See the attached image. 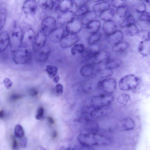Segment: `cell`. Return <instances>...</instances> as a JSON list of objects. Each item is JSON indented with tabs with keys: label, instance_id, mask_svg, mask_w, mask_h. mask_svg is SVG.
Wrapping results in <instances>:
<instances>
[{
	"label": "cell",
	"instance_id": "33",
	"mask_svg": "<svg viewBox=\"0 0 150 150\" xmlns=\"http://www.w3.org/2000/svg\"><path fill=\"white\" fill-rule=\"evenodd\" d=\"M125 34L127 36H131L137 35L139 30L135 24L130 25L126 27Z\"/></svg>",
	"mask_w": 150,
	"mask_h": 150
},
{
	"label": "cell",
	"instance_id": "28",
	"mask_svg": "<svg viewBox=\"0 0 150 150\" xmlns=\"http://www.w3.org/2000/svg\"><path fill=\"white\" fill-rule=\"evenodd\" d=\"M38 4L43 10L49 11L53 9L54 1V0H38Z\"/></svg>",
	"mask_w": 150,
	"mask_h": 150
},
{
	"label": "cell",
	"instance_id": "20",
	"mask_svg": "<svg viewBox=\"0 0 150 150\" xmlns=\"http://www.w3.org/2000/svg\"><path fill=\"white\" fill-rule=\"evenodd\" d=\"M110 53L107 51H102L97 52L92 58L93 63L98 64L108 59Z\"/></svg>",
	"mask_w": 150,
	"mask_h": 150
},
{
	"label": "cell",
	"instance_id": "19",
	"mask_svg": "<svg viewBox=\"0 0 150 150\" xmlns=\"http://www.w3.org/2000/svg\"><path fill=\"white\" fill-rule=\"evenodd\" d=\"M124 38L123 32L120 30H116L113 33L108 36L107 41L109 44L113 45L122 41Z\"/></svg>",
	"mask_w": 150,
	"mask_h": 150
},
{
	"label": "cell",
	"instance_id": "12",
	"mask_svg": "<svg viewBox=\"0 0 150 150\" xmlns=\"http://www.w3.org/2000/svg\"><path fill=\"white\" fill-rule=\"evenodd\" d=\"M38 7V4L35 0H26L23 3L22 10L25 14L34 16L37 12Z\"/></svg>",
	"mask_w": 150,
	"mask_h": 150
},
{
	"label": "cell",
	"instance_id": "13",
	"mask_svg": "<svg viewBox=\"0 0 150 150\" xmlns=\"http://www.w3.org/2000/svg\"><path fill=\"white\" fill-rule=\"evenodd\" d=\"M51 53V48L48 45L44 46L35 53V58L40 62H44L47 60Z\"/></svg>",
	"mask_w": 150,
	"mask_h": 150
},
{
	"label": "cell",
	"instance_id": "11",
	"mask_svg": "<svg viewBox=\"0 0 150 150\" xmlns=\"http://www.w3.org/2000/svg\"><path fill=\"white\" fill-rule=\"evenodd\" d=\"M47 36L41 29L36 34L35 40L32 46L34 53L38 51L46 44Z\"/></svg>",
	"mask_w": 150,
	"mask_h": 150
},
{
	"label": "cell",
	"instance_id": "54",
	"mask_svg": "<svg viewBox=\"0 0 150 150\" xmlns=\"http://www.w3.org/2000/svg\"><path fill=\"white\" fill-rule=\"evenodd\" d=\"M10 98L12 100H16L19 99L21 98V96L18 95L13 94L11 95Z\"/></svg>",
	"mask_w": 150,
	"mask_h": 150
},
{
	"label": "cell",
	"instance_id": "29",
	"mask_svg": "<svg viewBox=\"0 0 150 150\" xmlns=\"http://www.w3.org/2000/svg\"><path fill=\"white\" fill-rule=\"evenodd\" d=\"M115 11L113 8H109L101 12L100 15V19L106 21L110 20L114 16Z\"/></svg>",
	"mask_w": 150,
	"mask_h": 150
},
{
	"label": "cell",
	"instance_id": "30",
	"mask_svg": "<svg viewBox=\"0 0 150 150\" xmlns=\"http://www.w3.org/2000/svg\"><path fill=\"white\" fill-rule=\"evenodd\" d=\"M110 4L107 1L96 4L93 7V11L96 12H102L110 8Z\"/></svg>",
	"mask_w": 150,
	"mask_h": 150
},
{
	"label": "cell",
	"instance_id": "57",
	"mask_svg": "<svg viewBox=\"0 0 150 150\" xmlns=\"http://www.w3.org/2000/svg\"><path fill=\"white\" fill-rule=\"evenodd\" d=\"M49 123L51 124L54 123V121L52 117H49L47 118Z\"/></svg>",
	"mask_w": 150,
	"mask_h": 150
},
{
	"label": "cell",
	"instance_id": "40",
	"mask_svg": "<svg viewBox=\"0 0 150 150\" xmlns=\"http://www.w3.org/2000/svg\"><path fill=\"white\" fill-rule=\"evenodd\" d=\"M128 10L127 6L124 5L117 8L116 11V15L120 18H124L127 15Z\"/></svg>",
	"mask_w": 150,
	"mask_h": 150
},
{
	"label": "cell",
	"instance_id": "34",
	"mask_svg": "<svg viewBox=\"0 0 150 150\" xmlns=\"http://www.w3.org/2000/svg\"><path fill=\"white\" fill-rule=\"evenodd\" d=\"M122 63L121 60L119 59H111L106 62L105 67L112 70L120 67Z\"/></svg>",
	"mask_w": 150,
	"mask_h": 150
},
{
	"label": "cell",
	"instance_id": "48",
	"mask_svg": "<svg viewBox=\"0 0 150 150\" xmlns=\"http://www.w3.org/2000/svg\"><path fill=\"white\" fill-rule=\"evenodd\" d=\"M44 113V108L42 107H40L38 110L35 116V118L37 120H40L43 117Z\"/></svg>",
	"mask_w": 150,
	"mask_h": 150
},
{
	"label": "cell",
	"instance_id": "46",
	"mask_svg": "<svg viewBox=\"0 0 150 150\" xmlns=\"http://www.w3.org/2000/svg\"><path fill=\"white\" fill-rule=\"evenodd\" d=\"M127 0H112L111 5L114 7L117 8L124 5Z\"/></svg>",
	"mask_w": 150,
	"mask_h": 150
},
{
	"label": "cell",
	"instance_id": "36",
	"mask_svg": "<svg viewBox=\"0 0 150 150\" xmlns=\"http://www.w3.org/2000/svg\"><path fill=\"white\" fill-rule=\"evenodd\" d=\"M102 36L101 33L99 31L92 33L88 39V42L90 45L96 43L100 39Z\"/></svg>",
	"mask_w": 150,
	"mask_h": 150
},
{
	"label": "cell",
	"instance_id": "56",
	"mask_svg": "<svg viewBox=\"0 0 150 150\" xmlns=\"http://www.w3.org/2000/svg\"><path fill=\"white\" fill-rule=\"evenodd\" d=\"M59 76L57 75L53 78V81L54 83H57L59 80Z\"/></svg>",
	"mask_w": 150,
	"mask_h": 150
},
{
	"label": "cell",
	"instance_id": "43",
	"mask_svg": "<svg viewBox=\"0 0 150 150\" xmlns=\"http://www.w3.org/2000/svg\"><path fill=\"white\" fill-rule=\"evenodd\" d=\"M137 35L144 40L150 39V32L148 29H141L139 30Z\"/></svg>",
	"mask_w": 150,
	"mask_h": 150
},
{
	"label": "cell",
	"instance_id": "18",
	"mask_svg": "<svg viewBox=\"0 0 150 150\" xmlns=\"http://www.w3.org/2000/svg\"><path fill=\"white\" fill-rule=\"evenodd\" d=\"M65 35V29L63 26L57 27L48 36L50 41L52 43L59 42Z\"/></svg>",
	"mask_w": 150,
	"mask_h": 150
},
{
	"label": "cell",
	"instance_id": "61",
	"mask_svg": "<svg viewBox=\"0 0 150 150\" xmlns=\"http://www.w3.org/2000/svg\"><path fill=\"white\" fill-rule=\"evenodd\" d=\"M55 1L57 2V3H59V2L60 1H62V0H55Z\"/></svg>",
	"mask_w": 150,
	"mask_h": 150
},
{
	"label": "cell",
	"instance_id": "9",
	"mask_svg": "<svg viewBox=\"0 0 150 150\" xmlns=\"http://www.w3.org/2000/svg\"><path fill=\"white\" fill-rule=\"evenodd\" d=\"M79 40L77 34L67 33L65 34L60 41V45L63 48H68L76 43Z\"/></svg>",
	"mask_w": 150,
	"mask_h": 150
},
{
	"label": "cell",
	"instance_id": "39",
	"mask_svg": "<svg viewBox=\"0 0 150 150\" xmlns=\"http://www.w3.org/2000/svg\"><path fill=\"white\" fill-rule=\"evenodd\" d=\"M135 20L133 16L130 14L126 17L122 21L120 26L122 28H125L133 24H135Z\"/></svg>",
	"mask_w": 150,
	"mask_h": 150
},
{
	"label": "cell",
	"instance_id": "15",
	"mask_svg": "<svg viewBox=\"0 0 150 150\" xmlns=\"http://www.w3.org/2000/svg\"><path fill=\"white\" fill-rule=\"evenodd\" d=\"M75 14L72 11L61 12L58 15L56 19L57 23L60 26L66 25L75 18Z\"/></svg>",
	"mask_w": 150,
	"mask_h": 150
},
{
	"label": "cell",
	"instance_id": "51",
	"mask_svg": "<svg viewBox=\"0 0 150 150\" xmlns=\"http://www.w3.org/2000/svg\"><path fill=\"white\" fill-rule=\"evenodd\" d=\"M55 89L56 93L59 94H62L63 91V87L62 85L60 83H58L55 87Z\"/></svg>",
	"mask_w": 150,
	"mask_h": 150
},
{
	"label": "cell",
	"instance_id": "1",
	"mask_svg": "<svg viewBox=\"0 0 150 150\" xmlns=\"http://www.w3.org/2000/svg\"><path fill=\"white\" fill-rule=\"evenodd\" d=\"M78 140L83 146L91 149H94L93 146H108L112 142L109 137L93 132L81 134Z\"/></svg>",
	"mask_w": 150,
	"mask_h": 150
},
{
	"label": "cell",
	"instance_id": "7",
	"mask_svg": "<svg viewBox=\"0 0 150 150\" xmlns=\"http://www.w3.org/2000/svg\"><path fill=\"white\" fill-rule=\"evenodd\" d=\"M57 24L56 19L54 17L51 16H47L42 22L41 29L48 36L57 28Z\"/></svg>",
	"mask_w": 150,
	"mask_h": 150
},
{
	"label": "cell",
	"instance_id": "60",
	"mask_svg": "<svg viewBox=\"0 0 150 150\" xmlns=\"http://www.w3.org/2000/svg\"><path fill=\"white\" fill-rule=\"evenodd\" d=\"M92 2H98L101 0H90Z\"/></svg>",
	"mask_w": 150,
	"mask_h": 150
},
{
	"label": "cell",
	"instance_id": "21",
	"mask_svg": "<svg viewBox=\"0 0 150 150\" xmlns=\"http://www.w3.org/2000/svg\"><path fill=\"white\" fill-rule=\"evenodd\" d=\"M100 47L98 45L94 44L91 45L85 49L81 54L82 57L86 58H92L94 55L98 52Z\"/></svg>",
	"mask_w": 150,
	"mask_h": 150
},
{
	"label": "cell",
	"instance_id": "47",
	"mask_svg": "<svg viewBox=\"0 0 150 150\" xmlns=\"http://www.w3.org/2000/svg\"><path fill=\"white\" fill-rule=\"evenodd\" d=\"M150 19V13L146 12H145L141 14L139 18V20L141 21L149 22Z\"/></svg>",
	"mask_w": 150,
	"mask_h": 150
},
{
	"label": "cell",
	"instance_id": "22",
	"mask_svg": "<svg viewBox=\"0 0 150 150\" xmlns=\"http://www.w3.org/2000/svg\"><path fill=\"white\" fill-rule=\"evenodd\" d=\"M10 37L9 33L4 31L0 33V52L4 51L10 45Z\"/></svg>",
	"mask_w": 150,
	"mask_h": 150
},
{
	"label": "cell",
	"instance_id": "10",
	"mask_svg": "<svg viewBox=\"0 0 150 150\" xmlns=\"http://www.w3.org/2000/svg\"><path fill=\"white\" fill-rule=\"evenodd\" d=\"M81 19L74 18L66 25L65 30L67 33L77 34L82 28Z\"/></svg>",
	"mask_w": 150,
	"mask_h": 150
},
{
	"label": "cell",
	"instance_id": "42",
	"mask_svg": "<svg viewBox=\"0 0 150 150\" xmlns=\"http://www.w3.org/2000/svg\"><path fill=\"white\" fill-rule=\"evenodd\" d=\"M89 7L86 4L79 7L74 13L75 16H83L89 11Z\"/></svg>",
	"mask_w": 150,
	"mask_h": 150
},
{
	"label": "cell",
	"instance_id": "32",
	"mask_svg": "<svg viewBox=\"0 0 150 150\" xmlns=\"http://www.w3.org/2000/svg\"><path fill=\"white\" fill-rule=\"evenodd\" d=\"M129 44L126 41H122L113 45L112 50L115 52H120L124 51L129 47Z\"/></svg>",
	"mask_w": 150,
	"mask_h": 150
},
{
	"label": "cell",
	"instance_id": "17",
	"mask_svg": "<svg viewBox=\"0 0 150 150\" xmlns=\"http://www.w3.org/2000/svg\"><path fill=\"white\" fill-rule=\"evenodd\" d=\"M96 65L92 63L83 65L80 70V74L83 76L86 77H90L98 73L99 69L97 68Z\"/></svg>",
	"mask_w": 150,
	"mask_h": 150
},
{
	"label": "cell",
	"instance_id": "63",
	"mask_svg": "<svg viewBox=\"0 0 150 150\" xmlns=\"http://www.w3.org/2000/svg\"><path fill=\"white\" fill-rule=\"evenodd\" d=\"M103 0L104 1H109V0Z\"/></svg>",
	"mask_w": 150,
	"mask_h": 150
},
{
	"label": "cell",
	"instance_id": "24",
	"mask_svg": "<svg viewBox=\"0 0 150 150\" xmlns=\"http://www.w3.org/2000/svg\"><path fill=\"white\" fill-rule=\"evenodd\" d=\"M138 50L139 54L144 57L149 55L150 53V39L141 42L138 45Z\"/></svg>",
	"mask_w": 150,
	"mask_h": 150
},
{
	"label": "cell",
	"instance_id": "6",
	"mask_svg": "<svg viewBox=\"0 0 150 150\" xmlns=\"http://www.w3.org/2000/svg\"><path fill=\"white\" fill-rule=\"evenodd\" d=\"M116 85V82L115 79L106 78L99 81L97 84V87L106 94H110L115 91Z\"/></svg>",
	"mask_w": 150,
	"mask_h": 150
},
{
	"label": "cell",
	"instance_id": "14",
	"mask_svg": "<svg viewBox=\"0 0 150 150\" xmlns=\"http://www.w3.org/2000/svg\"><path fill=\"white\" fill-rule=\"evenodd\" d=\"M135 127V123L134 120L130 117H127L119 120L117 127L119 130L124 131L132 130Z\"/></svg>",
	"mask_w": 150,
	"mask_h": 150
},
{
	"label": "cell",
	"instance_id": "26",
	"mask_svg": "<svg viewBox=\"0 0 150 150\" xmlns=\"http://www.w3.org/2000/svg\"><path fill=\"white\" fill-rule=\"evenodd\" d=\"M101 24L99 21L94 20L86 25L85 29L88 32L92 34L98 31Z\"/></svg>",
	"mask_w": 150,
	"mask_h": 150
},
{
	"label": "cell",
	"instance_id": "44",
	"mask_svg": "<svg viewBox=\"0 0 150 150\" xmlns=\"http://www.w3.org/2000/svg\"><path fill=\"white\" fill-rule=\"evenodd\" d=\"M15 135L16 137L21 138L24 135V132L22 126L19 125H16L14 129Z\"/></svg>",
	"mask_w": 150,
	"mask_h": 150
},
{
	"label": "cell",
	"instance_id": "25",
	"mask_svg": "<svg viewBox=\"0 0 150 150\" xmlns=\"http://www.w3.org/2000/svg\"><path fill=\"white\" fill-rule=\"evenodd\" d=\"M73 5V0H62L58 3L57 8L61 12H64L71 10Z\"/></svg>",
	"mask_w": 150,
	"mask_h": 150
},
{
	"label": "cell",
	"instance_id": "23",
	"mask_svg": "<svg viewBox=\"0 0 150 150\" xmlns=\"http://www.w3.org/2000/svg\"><path fill=\"white\" fill-rule=\"evenodd\" d=\"M103 30L108 36L117 30V26L115 22L111 20L105 21L102 26Z\"/></svg>",
	"mask_w": 150,
	"mask_h": 150
},
{
	"label": "cell",
	"instance_id": "53",
	"mask_svg": "<svg viewBox=\"0 0 150 150\" xmlns=\"http://www.w3.org/2000/svg\"><path fill=\"white\" fill-rule=\"evenodd\" d=\"M29 94L32 97L36 96L38 94V92L36 89L32 88L30 90Z\"/></svg>",
	"mask_w": 150,
	"mask_h": 150
},
{
	"label": "cell",
	"instance_id": "3",
	"mask_svg": "<svg viewBox=\"0 0 150 150\" xmlns=\"http://www.w3.org/2000/svg\"><path fill=\"white\" fill-rule=\"evenodd\" d=\"M140 83V79L138 76L129 74L122 78L119 80L118 85L121 90L128 91L136 88Z\"/></svg>",
	"mask_w": 150,
	"mask_h": 150
},
{
	"label": "cell",
	"instance_id": "16",
	"mask_svg": "<svg viewBox=\"0 0 150 150\" xmlns=\"http://www.w3.org/2000/svg\"><path fill=\"white\" fill-rule=\"evenodd\" d=\"M112 108L109 105L94 108L90 112V115L94 118H98L106 116L111 113Z\"/></svg>",
	"mask_w": 150,
	"mask_h": 150
},
{
	"label": "cell",
	"instance_id": "58",
	"mask_svg": "<svg viewBox=\"0 0 150 150\" xmlns=\"http://www.w3.org/2000/svg\"><path fill=\"white\" fill-rule=\"evenodd\" d=\"M4 116V114L3 110H0V118H3Z\"/></svg>",
	"mask_w": 150,
	"mask_h": 150
},
{
	"label": "cell",
	"instance_id": "49",
	"mask_svg": "<svg viewBox=\"0 0 150 150\" xmlns=\"http://www.w3.org/2000/svg\"><path fill=\"white\" fill-rule=\"evenodd\" d=\"M73 3L76 6H80L86 4L90 0H73Z\"/></svg>",
	"mask_w": 150,
	"mask_h": 150
},
{
	"label": "cell",
	"instance_id": "62",
	"mask_svg": "<svg viewBox=\"0 0 150 150\" xmlns=\"http://www.w3.org/2000/svg\"><path fill=\"white\" fill-rule=\"evenodd\" d=\"M146 2L148 3H150V0H145Z\"/></svg>",
	"mask_w": 150,
	"mask_h": 150
},
{
	"label": "cell",
	"instance_id": "45",
	"mask_svg": "<svg viewBox=\"0 0 150 150\" xmlns=\"http://www.w3.org/2000/svg\"><path fill=\"white\" fill-rule=\"evenodd\" d=\"M146 9L145 4L143 2H139L135 6L136 11L139 13L142 14L145 12Z\"/></svg>",
	"mask_w": 150,
	"mask_h": 150
},
{
	"label": "cell",
	"instance_id": "38",
	"mask_svg": "<svg viewBox=\"0 0 150 150\" xmlns=\"http://www.w3.org/2000/svg\"><path fill=\"white\" fill-rule=\"evenodd\" d=\"M7 16L6 9L4 7L0 8V31L3 29L5 23Z\"/></svg>",
	"mask_w": 150,
	"mask_h": 150
},
{
	"label": "cell",
	"instance_id": "55",
	"mask_svg": "<svg viewBox=\"0 0 150 150\" xmlns=\"http://www.w3.org/2000/svg\"><path fill=\"white\" fill-rule=\"evenodd\" d=\"M18 144L17 141L15 139H13L12 145L13 149H16L17 147Z\"/></svg>",
	"mask_w": 150,
	"mask_h": 150
},
{
	"label": "cell",
	"instance_id": "41",
	"mask_svg": "<svg viewBox=\"0 0 150 150\" xmlns=\"http://www.w3.org/2000/svg\"><path fill=\"white\" fill-rule=\"evenodd\" d=\"M98 73L100 78L105 79L111 76L113 72L112 69L105 67L103 69H99Z\"/></svg>",
	"mask_w": 150,
	"mask_h": 150
},
{
	"label": "cell",
	"instance_id": "4",
	"mask_svg": "<svg viewBox=\"0 0 150 150\" xmlns=\"http://www.w3.org/2000/svg\"><path fill=\"white\" fill-rule=\"evenodd\" d=\"M13 59L17 64H24L28 63L31 57L29 48L21 45L14 52Z\"/></svg>",
	"mask_w": 150,
	"mask_h": 150
},
{
	"label": "cell",
	"instance_id": "50",
	"mask_svg": "<svg viewBox=\"0 0 150 150\" xmlns=\"http://www.w3.org/2000/svg\"><path fill=\"white\" fill-rule=\"evenodd\" d=\"M3 83L5 87L7 89L10 88L13 85V83L8 78H6L3 80Z\"/></svg>",
	"mask_w": 150,
	"mask_h": 150
},
{
	"label": "cell",
	"instance_id": "27",
	"mask_svg": "<svg viewBox=\"0 0 150 150\" xmlns=\"http://www.w3.org/2000/svg\"><path fill=\"white\" fill-rule=\"evenodd\" d=\"M81 19L83 25H86L91 21L94 20L96 17V13L93 11H88L82 16Z\"/></svg>",
	"mask_w": 150,
	"mask_h": 150
},
{
	"label": "cell",
	"instance_id": "2",
	"mask_svg": "<svg viewBox=\"0 0 150 150\" xmlns=\"http://www.w3.org/2000/svg\"><path fill=\"white\" fill-rule=\"evenodd\" d=\"M9 35L10 49L14 52L21 45L23 35L22 28L16 21L13 22Z\"/></svg>",
	"mask_w": 150,
	"mask_h": 150
},
{
	"label": "cell",
	"instance_id": "8",
	"mask_svg": "<svg viewBox=\"0 0 150 150\" xmlns=\"http://www.w3.org/2000/svg\"><path fill=\"white\" fill-rule=\"evenodd\" d=\"M22 29L23 35L21 45L28 48L32 47L36 37L35 33L31 27Z\"/></svg>",
	"mask_w": 150,
	"mask_h": 150
},
{
	"label": "cell",
	"instance_id": "37",
	"mask_svg": "<svg viewBox=\"0 0 150 150\" xmlns=\"http://www.w3.org/2000/svg\"><path fill=\"white\" fill-rule=\"evenodd\" d=\"M45 69L49 77L51 79H53L57 75L58 70L56 66L51 65H47Z\"/></svg>",
	"mask_w": 150,
	"mask_h": 150
},
{
	"label": "cell",
	"instance_id": "59",
	"mask_svg": "<svg viewBox=\"0 0 150 150\" xmlns=\"http://www.w3.org/2000/svg\"><path fill=\"white\" fill-rule=\"evenodd\" d=\"M57 132L55 131H54L53 132V134H52V137L53 138H55L57 136Z\"/></svg>",
	"mask_w": 150,
	"mask_h": 150
},
{
	"label": "cell",
	"instance_id": "5",
	"mask_svg": "<svg viewBox=\"0 0 150 150\" xmlns=\"http://www.w3.org/2000/svg\"><path fill=\"white\" fill-rule=\"evenodd\" d=\"M114 100L113 96L110 94H101L96 96L91 99V103L94 108L110 105Z\"/></svg>",
	"mask_w": 150,
	"mask_h": 150
},
{
	"label": "cell",
	"instance_id": "35",
	"mask_svg": "<svg viewBox=\"0 0 150 150\" xmlns=\"http://www.w3.org/2000/svg\"><path fill=\"white\" fill-rule=\"evenodd\" d=\"M85 50V47L83 44L76 43L72 46L71 49V53L73 55L81 54Z\"/></svg>",
	"mask_w": 150,
	"mask_h": 150
},
{
	"label": "cell",
	"instance_id": "31",
	"mask_svg": "<svg viewBox=\"0 0 150 150\" xmlns=\"http://www.w3.org/2000/svg\"><path fill=\"white\" fill-rule=\"evenodd\" d=\"M116 100L119 103L123 106L128 104L130 103L131 100L129 95L125 93L119 95L117 97Z\"/></svg>",
	"mask_w": 150,
	"mask_h": 150
},
{
	"label": "cell",
	"instance_id": "52",
	"mask_svg": "<svg viewBox=\"0 0 150 150\" xmlns=\"http://www.w3.org/2000/svg\"><path fill=\"white\" fill-rule=\"evenodd\" d=\"M20 142L21 146L23 148H25L27 144V139L26 138L22 137L21 138Z\"/></svg>",
	"mask_w": 150,
	"mask_h": 150
}]
</instances>
